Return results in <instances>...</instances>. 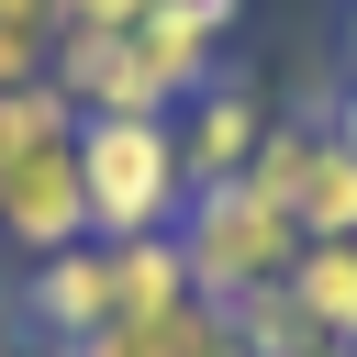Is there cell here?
<instances>
[{
    "label": "cell",
    "instance_id": "cell-17",
    "mask_svg": "<svg viewBox=\"0 0 357 357\" xmlns=\"http://www.w3.org/2000/svg\"><path fill=\"white\" fill-rule=\"evenodd\" d=\"M312 357H357V346H346V335H324V346H312Z\"/></svg>",
    "mask_w": 357,
    "mask_h": 357
},
{
    "label": "cell",
    "instance_id": "cell-3",
    "mask_svg": "<svg viewBox=\"0 0 357 357\" xmlns=\"http://www.w3.org/2000/svg\"><path fill=\"white\" fill-rule=\"evenodd\" d=\"M279 212H290V234L301 245H324V234H357V156L324 134V123H268V145H257V167H245Z\"/></svg>",
    "mask_w": 357,
    "mask_h": 357
},
{
    "label": "cell",
    "instance_id": "cell-14",
    "mask_svg": "<svg viewBox=\"0 0 357 357\" xmlns=\"http://www.w3.org/2000/svg\"><path fill=\"white\" fill-rule=\"evenodd\" d=\"M45 78V45H22V33H0V89H33Z\"/></svg>",
    "mask_w": 357,
    "mask_h": 357
},
{
    "label": "cell",
    "instance_id": "cell-9",
    "mask_svg": "<svg viewBox=\"0 0 357 357\" xmlns=\"http://www.w3.org/2000/svg\"><path fill=\"white\" fill-rule=\"evenodd\" d=\"M290 301L312 312V335H357V234H324L290 257Z\"/></svg>",
    "mask_w": 357,
    "mask_h": 357
},
{
    "label": "cell",
    "instance_id": "cell-18",
    "mask_svg": "<svg viewBox=\"0 0 357 357\" xmlns=\"http://www.w3.org/2000/svg\"><path fill=\"white\" fill-rule=\"evenodd\" d=\"M0 357H33V346H22V335H11V324H0Z\"/></svg>",
    "mask_w": 357,
    "mask_h": 357
},
{
    "label": "cell",
    "instance_id": "cell-12",
    "mask_svg": "<svg viewBox=\"0 0 357 357\" xmlns=\"http://www.w3.org/2000/svg\"><path fill=\"white\" fill-rule=\"evenodd\" d=\"M0 33H22V45H56V33H67V0H0Z\"/></svg>",
    "mask_w": 357,
    "mask_h": 357
},
{
    "label": "cell",
    "instance_id": "cell-10",
    "mask_svg": "<svg viewBox=\"0 0 357 357\" xmlns=\"http://www.w3.org/2000/svg\"><path fill=\"white\" fill-rule=\"evenodd\" d=\"M223 324H234V346H245V357H312V346H324V335H312V312L290 301V279H279V290L223 301Z\"/></svg>",
    "mask_w": 357,
    "mask_h": 357
},
{
    "label": "cell",
    "instance_id": "cell-22",
    "mask_svg": "<svg viewBox=\"0 0 357 357\" xmlns=\"http://www.w3.org/2000/svg\"><path fill=\"white\" fill-rule=\"evenodd\" d=\"M346 346H357V335H346Z\"/></svg>",
    "mask_w": 357,
    "mask_h": 357
},
{
    "label": "cell",
    "instance_id": "cell-15",
    "mask_svg": "<svg viewBox=\"0 0 357 357\" xmlns=\"http://www.w3.org/2000/svg\"><path fill=\"white\" fill-rule=\"evenodd\" d=\"M312 123H324V134H335V145H346V156H357V67H346V89H335V100H324V112H312Z\"/></svg>",
    "mask_w": 357,
    "mask_h": 357
},
{
    "label": "cell",
    "instance_id": "cell-5",
    "mask_svg": "<svg viewBox=\"0 0 357 357\" xmlns=\"http://www.w3.org/2000/svg\"><path fill=\"white\" fill-rule=\"evenodd\" d=\"M268 123H279V100H268V78H245V67H223L201 100H178V167H190V190L245 178L257 145H268Z\"/></svg>",
    "mask_w": 357,
    "mask_h": 357
},
{
    "label": "cell",
    "instance_id": "cell-6",
    "mask_svg": "<svg viewBox=\"0 0 357 357\" xmlns=\"http://www.w3.org/2000/svg\"><path fill=\"white\" fill-rule=\"evenodd\" d=\"M22 324H33V346H89V335L112 324V245L33 257V268H22Z\"/></svg>",
    "mask_w": 357,
    "mask_h": 357
},
{
    "label": "cell",
    "instance_id": "cell-20",
    "mask_svg": "<svg viewBox=\"0 0 357 357\" xmlns=\"http://www.w3.org/2000/svg\"><path fill=\"white\" fill-rule=\"evenodd\" d=\"M346 45H357V11H346Z\"/></svg>",
    "mask_w": 357,
    "mask_h": 357
},
{
    "label": "cell",
    "instance_id": "cell-8",
    "mask_svg": "<svg viewBox=\"0 0 357 357\" xmlns=\"http://www.w3.org/2000/svg\"><path fill=\"white\" fill-rule=\"evenodd\" d=\"M167 312H190L178 234H134V245H112V324H167Z\"/></svg>",
    "mask_w": 357,
    "mask_h": 357
},
{
    "label": "cell",
    "instance_id": "cell-11",
    "mask_svg": "<svg viewBox=\"0 0 357 357\" xmlns=\"http://www.w3.org/2000/svg\"><path fill=\"white\" fill-rule=\"evenodd\" d=\"M145 335H156V357H245V346H234V324H223L212 301L167 312V324H145Z\"/></svg>",
    "mask_w": 357,
    "mask_h": 357
},
{
    "label": "cell",
    "instance_id": "cell-2",
    "mask_svg": "<svg viewBox=\"0 0 357 357\" xmlns=\"http://www.w3.org/2000/svg\"><path fill=\"white\" fill-rule=\"evenodd\" d=\"M290 257H301V234H290V212H279L257 178H212V190H190V212H178L190 301L223 312V301H245V290H279Z\"/></svg>",
    "mask_w": 357,
    "mask_h": 357
},
{
    "label": "cell",
    "instance_id": "cell-13",
    "mask_svg": "<svg viewBox=\"0 0 357 357\" xmlns=\"http://www.w3.org/2000/svg\"><path fill=\"white\" fill-rule=\"evenodd\" d=\"M156 0H67V33H134Z\"/></svg>",
    "mask_w": 357,
    "mask_h": 357
},
{
    "label": "cell",
    "instance_id": "cell-19",
    "mask_svg": "<svg viewBox=\"0 0 357 357\" xmlns=\"http://www.w3.org/2000/svg\"><path fill=\"white\" fill-rule=\"evenodd\" d=\"M33 357H78V346H33Z\"/></svg>",
    "mask_w": 357,
    "mask_h": 357
},
{
    "label": "cell",
    "instance_id": "cell-7",
    "mask_svg": "<svg viewBox=\"0 0 357 357\" xmlns=\"http://www.w3.org/2000/svg\"><path fill=\"white\" fill-rule=\"evenodd\" d=\"M123 45H134V67L156 78V100H167V112H178V100H201V89L223 78V33H212V22H190V11H145Z\"/></svg>",
    "mask_w": 357,
    "mask_h": 357
},
{
    "label": "cell",
    "instance_id": "cell-1",
    "mask_svg": "<svg viewBox=\"0 0 357 357\" xmlns=\"http://www.w3.org/2000/svg\"><path fill=\"white\" fill-rule=\"evenodd\" d=\"M78 190H89V245L178 234V212H190L178 123H123V112H89V123H78Z\"/></svg>",
    "mask_w": 357,
    "mask_h": 357
},
{
    "label": "cell",
    "instance_id": "cell-21",
    "mask_svg": "<svg viewBox=\"0 0 357 357\" xmlns=\"http://www.w3.org/2000/svg\"><path fill=\"white\" fill-rule=\"evenodd\" d=\"M0 167H11V145H0Z\"/></svg>",
    "mask_w": 357,
    "mask_h": 357
},
{
    "label": "cell",
    "instance_id": "cell-16",
    "mask_svg": "<svg viewBox=\"0 0 357 357\" xmlns=\"http://www.w3.org/2000/svg\"><path fill=\"white\" fill-rule=\"evenodd\" d=\"M156 11H190V22H212V33H234V22H245V0H156Z\"/></svg>",
    "mask_w": 357,
    "mask_h": 357
},
{
    "label": "cell",
    "instance_id": "cell-4",
    "mask_svg": "<svg viewBox=\"0 0 357 357\" xmlns=\"http://www.w3.org/2000/svg\"><path fill=\"white\" fill-rule=\"evenodd\" d=\"M0 245L33 268V257H67L89 245V190H78V134L67 145H33L0 167Z\"/></svg>",
    "mask_w": 357,
    "mask_h": 357
}]
</instances>
